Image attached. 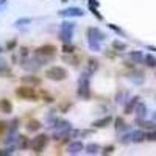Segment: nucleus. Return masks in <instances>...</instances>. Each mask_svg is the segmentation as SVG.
Here are the masks:
<instances>
[{"label":"nucleus","mask_w":156,"mask_h":156,"mask_svg":"<svg viewBox=\"0 0 156 156\" xmlns=\"http://www.w3.org/2000/svg\"><path fill=\"white\" fill-rule=\"evenodd\" d=\"M90 73L89 72H83V75L80 76L78 80V89H76V95L83 98V100H87L90 97Z\"/></svg>","instance_id":"nucleus-1"},{"label":"nucleus","mask_w":156,"mask_h":156,"mask_svg":"<svg viewBox=\"0 0 156 156\" xmlns=\"http://www.w3.org/2000/svg\"><path fill=\"white\" fill-rule=\"evenodd\" d=\"M103 41H105V34H103L98 28L90 27L87 30V44H89L90 50L98 51L100 50V42H103Z\"/></svg>","instance_id":"nucleus-2"},{"label":"nucleus","mask_w":156,"mask_h":156,"mask_svg":"<svg viewBox=\"0 0 156 156\" xmlns=\"http://www.w3.org/2000/svg\"><path fill=\"white\" fill-rule=\"evenodd\" d=\"M73 28H75V23L73 22H62L61 27H59V41L64 44V42H72V36H73Z\"/></svg>","instance_id":"nucleus-3"},{"label":"nucleus","mask_w":156,"mask_h":156,"mask_svg":"<svg viewBox=\"0 0 156 156\" xmlns=\"http://www.w3.org/2000/svg\"><path fill=\"white\" fill-rule=\"evenodd\" d=\"M45 76L51 81H62L67 78V70L61 66H51L45 70Z\"/></svg>","instance_id":"nucleus-4"},{"label":"nucleus","mask_w":156,"mask_h":156,"mask_svg":"<svg viewBox=\"0 0 156 156\" xmlns=\"http://www.w3.org/2000/svg\"><path fill=\"white\" fill-rule=\"evenodd\" d=\"M70 129H72V125L67 120H58L55 123V139H62L64 136H69Z\"/></svg>","instance_id":"nucleus-5"},{"label":"nucleus","mask_w":156,"mask_h":156,"mask_svg":"<svg viewBox=\"0 0 156 156\" xmlns=\"http://www.w3.org/2000/svg\"><path fill=\"white\" fill-rule=\"evenodd\" d=\"M47 144H48V136H47V134H37V136L30 142L31 150L36 151V153H41V151L45 148Z\"/></svg>","instance_id":"nucleus-6"},{"label":"nucleus","mask_w":156,"mask_h":156,"mask_svg":"<svg viewBox=\"0 0 156 156\" xmlns=\"http://www.w3.org/2000/svg\"><path fill=\"white\" fill-rule=\"evenodd\" d=\"M16 95L23 98V100H36L37 98V94H36V90L33 86H22V87H17L16 90Z\"/></svg>","instance_id":"nucleus-7"},{"label":"nucleus","mask_w":156,"mask_h":156,"mask_svg":"<svg viewBox=\"0 0 156 156\" xmlns=\"http://www.w3.org/2000/svg\"><path fill=\"white\" fill-rule=\"evenodd\" d=\"M59 16L62 17H81L84 14V11L81 8H76V6H70V8H66V9H62L58 12Z\"/></svg>","instance_id":"nucleus-8"},{"label":"nucleus","mask_w":156,"mask_h":156,"mask_svg":"<svg viewBox=\"0 0 156 156\" xmlns=\"http://www.w3.org/2000/svg\"><path fill=\"white\" fill-rule=\"evenodd\" d=\"M56 48L53 45H41L34 50V55H44V56H55Z\"/></svg>","instance_id":"nucleus-9"},{"label":"nucleus","mask_w":156,"mask_h":156,"mask_svg":"<svg viewBox=\"0 0 156 156\" xmlns=\"http://www.w3.org/2000/svg\"><path fill=\"white\" fill-rule=\"evenodd\" d=\"M20 64H22V67H23V69H27V70H30V72H34V70H37L39 67H41V64H39V62L36 61V58H34V56H33V59L23 58Z\"/></svg>","instance_id":"nucleus-10"},{"label":"nucleus","mask_w":156,"mask_h":156,"mask_svg":"<svg viewBox=\"0 0 156 156\" xmlns=\"http://www.w3.org/2000/svg\"><path fill=\"white\" fill-rule=\"evenodd\" d=\"M84 150V145L81 144V142H70V144L67 145V153L69 154H78V153H81Z\"/></svg>","instance_id":"nucleus-11"},{"label":"nucleus","mask_w":156,"mask_h":156,"mask_svg":"<svg viewBox=\"0 0 156 156\" xmlns=\"http://www.w3.org/2000/svg\"><path fill=\"white\" fill-rule=\"evenodd\" d=\"M20 81L23 84H30V86H39L41 84V78H37L34 75H27V76H22Z\"/></svg>","instance_id":"nucleus-12"},{"label":"nucleus","mask_w":156,"mask_h":156,"mask_svg":"<svg viewBox=\"0 0 156 156\" xmlns=\"http://www.w3.org/2000/svg\"><path fill=\"white\" fill-rule=\"evenodd\" d=\"M134 112H136V117H137V120L140 119H145V115H147V106L144 105V103H137L136 108H134Z\"/></svg>","instance_id":"nucleus-13"},{"label":"nucleus","mask_w":156,"mask_h":156,"mask_svg":"<svg viewBox=\"0 0 156 156\" xmlns=\"http://www.w3.org/2000/svg\"><path fill=\"white\" fill-rule=\"evenodd\" d=\"M0 112H3V114L12 112V105H11V101L8 98H2V100H0Z\"/></svg>","instance_id":"nucleus-14"},{"label":"nucleus","mask_w":156,"mask_h":156,"mask_svg":"<svg viewBox=\"0 0 156 156\" xmlns=\"http://www.w3.org/2000/svg\"><path fill=\"white\" fill-rule=\"evenodd\" d=\"M111 120H112V117L111 115H106V117H103V119H98V120L92 122V126L94 128H105L106 125L111 123Z\"/></svg>","instance_id":"nucleus-15"},{"label":"nucleus","mask_w":156,"mask_h":156,"mask_svg":"<svg viewBox=\"0 0 156 156\" xmlns=\"http://www.w3.org/2000/svg\"><path fill=\"white\" fill-rule=\"evenodd\" d=\"M97 69H98V61L94 59V58L87 59V62H86V72L94 73V72H97Z\"/></svg>","instance_id":"nucleus-16"},{"label":"nucleus","mask_w":156,"mask_h":156,"mask_svg":"<svg viewBox=\"0 0 156 156\" xmlns=\"http://www.w3.org/2000/svg\"><path fill=\"white\" fill-rule=\"evenodd\" d=\"M145 139H147V134L144 131H140V129L131 133V142H142V140H145Z\"/></svg>","instance_id":"nucleus-17"},{"label":"nucleus","mask_w":156,"mask_h":156,"mask_svg":"<svg viewBox=\"0 0 156 156\" xmlns=\"http://www.w3.org/2000/svg\"><path fill=\"white\" fill-rule=\"evenodd\" d=\"M139 103V97H134V98H131L128 101V105L125 106V114H131L133 111H134V108H136V105Z\"/></svg>","instance_id":"nucleus-18"},{"label":"nucleus","mask_w":156,"mask_h":156,"mask_svg":"<svg viewBox=\"0 0 156 156\" xmlns=\"http://www.w3.org/2000/svg\"><path fill=\"white\" fill-rule=\"evenodd\" d=\"M128 56H129V59H131L133 62H136V64L144 61V55H142V51H129Z\"/></svg>","instance_id":"nucleus-19"},{"label":"nucleus","mask_w":156,"mask_h":156,"mask_svg":"<svg viewBox=\"0 0 156 156\" xmlns=\"http://www.w3.org/2000/svg\"><path fill=\"white\" fill-rule=\"evenodd\" d=\"M84 150H86L87 154H97V153L100 151V145H98V144H94V142H92V144H87V145L84 147Z\"/></svg>","instance_id":"nucleus-20"},{"label":"nucleus","mask_w":156,"mask_h":156,"mask_svg":"<svg viewBox=\"0 0 156 156\" xmlns=\"http://www.w3.org/2000/svg\"><path fill=\"white\" fill-rule=\"evenodd\" d=\"M128 78L131 80L134 84H140L142 81H144V75H142L140 72H136V73H129L128 75Z\"/></svg>","instance_id":"nucleus-21"},{"label":"nucleus","mask_w":156,"mask_h":156,"mask_svg":"<svg viewBox=\"0 0 156 156\" xmlns=\"http://www.w3.org/2000/svg\"><path fill=\"white\" fill-rule=\"evenodd\" d=\"M41 126H42L41 122H37V120H30V122L27 123V129H28V131H37Z\"/></svg>","instance_id":"nucleus-22"},{"label":"nucleus","mask_w":156,"mask_h":156,"mask_svg":"<svg viewBox=\"0 0 156 156\" xmlns=\"http://www.w3.org/2000/svg\"><path fill=\"white\" fill-rule=\"evenodd\" d=\"M144 61H145V64H147L148 67H156V58L154 56L147 55V56H144Z\"/></svg>","instance_id":"nucleus-23"},{"label":"nucleus","mask_w":156,"mask_h":156,"mask_svg":"<svg viewBox=\"0 0 156 156\" xmlns=\"http://www.w3.org/2000/svg\"><path fill=\"white\" fill-rule=\"evenodd\" d=\"M115 129H117V131L126 129V125H125V122H123L122 117H117V119H115Z\"/></svg>","instance_id":"nucleus-24"},{"label":"nucleus","mask_w":156,"mask_h":156,"mask_svg":"<svg viewBox=\"0 0 156 156\" xmlns=\"http://www.w3.org/2000/svg\"><path fill=\"white\" fill-rule=\"evenodd\" d=\"M62 51H64L66 55H69V53H73V51H75V47H73L70 42H64V44H62Z\"/></svg>","instance_id":"nucleus-25"},{"label":"nucleus","mask_w":156,"mask_h":156,"mask_svg":"<svg viewBox=\"0 0 156 156\" xmlns=\"http://www.w3.org/2000/svg\"><path fill=\"white\" fill-rule=\"evenodd\" d=\"M17 140H19V147H20V148H27V147L30 145L28 139L25 137V136H17Z\"/></svg>","instance_id":"nucleus-26"},{"label":"nucleus","mask_w":156,"mask_h":156,"mask_svg":"<svg viewBox=\"0 0 156 156\" xmlns=\"http://www.w3.org/2000/svg\"><path fill=\"white\" fill-rule=\"evenodd\" d=\"M112 48H114V50L122 51V50H125V48H126V44H123V42H120V41H114V42H112Z\"/></svg>","instance_id":"nucleus-27"},{"label":"nucleus","mask_w":156,"mask_h":156,"mask_svg":"<svg viewBox=\"0 0 156 156\" xmlns=\"http://www.w3.org/2000/svg\"><path fill=\"white\" fill-rule=\"evenodd\" d=\"M31 20H33L31 17H23V19H17L14 25H16V27H20V25H27V23H31Z\"/></svg>","instance_id":"nucleus-28"},{"label":"nucleus","mask_w":156,"mask_h":156,"mask_svg":"<svg viewBox=\"0 0 156 156\" xmlns=\"http://www.w3.org/2000/svg\"><path fill=\"white\" fill-rule=\"evenodd\" d=\"M89 9L92 11V14H94V16H95V17H97L98 20H103V16L100 14V12H98V9H97V8H95L94 5H89Z\"/></svg>","instance_id":"nucleus-29"},{"label":"nucleus","mask_w":156,"mask_h":156,"mask_svg":"<svg viewBox=\"0 0 156 156\" xmlns=\"http://www.w3.org/2000/svg\"><path fill=\"white\" fill-rule=\"evenodd\" d=\"M62 59L67 61V64H73V66H76V64H78V62H76V58H73V56H67V55H66Z\"/></svg>","instance_id":"nucleus-30"},{"label":"nucleus","mask_w":156,"mask_h":156,"mask_svg":"<svg viewBox=\"0 0 156 156\" xmlns=\"http://www.w3.org/2000/svg\"><path fill=\"white\" fill-rule=\"evenodd\" d=\"M112 151H114V147H112V145H108V147L103 148L101 154H109V153H112Z\"/></svg>","instance_id":"nucleus-31"},{"label":"nucleus","mask_w":156,"mask_h":156,"mask_svg":"<svg viewBox=\"0 0 156 156\" xmlns=\"http://www.w3.org/2000/svg\"><path fill=\"white\" fill-rule=\"evenodd\" d=\"M147 139L148 140H156V129H153V131H150L147 134Z\"/></svg>","instance_id":"nucleus-32"},{"label":"nucleus","mask_w":156,"mask_h":156,"mask_svg":"<svg viewBox=\"0 0 156 156\" xmlns=\"http://www.w3.org/2000/svg\"><path fill=\"white\" fill-rule=\"evenodd\" d=\"M5 69H6V61L0 58V72H3Z\"/></svg>","instance_id":"nucleus-33"},{"label":"nucleus","mask_w":156,"mask_h":156,"mask_svg":"<svg viewBox=\"0 0 156 156\" xmlns=\"http://www.w3.org/2000/svg\"><path fill=\"white\" fill-rule=\"evenodd\" d=\"M42 97H44V100H45V101H48V103H51V101H53V97H51V95H48V94H45V92L42 94Z\"/></svg>","instance_id":"nucleus-34"},{"label":"nucleus","mask_w":156,"mask_h":156,"mask_svg":"<svg viewBox=\"0 0 156 156\" xmlns=\"http://www.w3.org/2000/svg\"><path fill=\"white\" fill-rule=\"evenodd\" d=\"M108 27H109L111 30H114V31H117V33H122V30H120V28H117V27H115V25H114V23H109V25H108Z\"/></svg>","instance_id":"nucleus-35"},{"label":"nucleus","mask_w":156,"mask_h":156,"mask_svg":"<svg viewBox=\"0 0 156 156\" xmlns=\"http://www.w3.org/2000/svg\"><path fill=\"white\" fill-rule=\"evenodd\" d=\"M5 128H6V123H5V122H2V120H0V133H2V131H3Z\"/></svg>","instance_id":"nucleus-36"},{"label":"nucleus","mask_w":156,"mask_h":156,"mask_svg":"<svg viewBox=\"0 0 156 156\" xmlns=\"http://www.w3.org/2000/svg\"><path fill=\"white\" fill-rule=\"evenodd\" d=\"M89 5H94V6L98 8V2H97V0H89Z\"/></svg>","instance_id":"nucleus-37"},{"label":"nucleus","mask_w":156,"mask_h":156,"mask_svg":"<svg viewBox=\"0 0 156 156\" xmlns=\"http://www.w3.org/2000/svg\"><path fill=\"white\" fill-rule=\"evenodd\" d=\"M14 45H16V42H14V41H12V42H8V50L14 48Z\"/></svg>","instance_id":"nucleus-38"},{"label":"nucleus","mask_w":156,"mask_h":156,"mask_svg":"<svg viewBox=\"0 0 156 156\" xmlns=\"http://www.w3.org/2000/svg\"><path fill=\"white\" fill-rule=\"evenodd\" d=\"M6 5V0H0V8H3Z\"/></svg>","instance_id":"nucleus-39"},{"label":"nucleus","mask_w":156,"mask_h":156,"mask_svg":"<svg viewBox=\"0 0 156 156\" xmlns=\"http://www.w3.org/2000/svg\"><path fill=\"white\" fill-rule=\"evenodd\" d=\"M2 51H3V50H2V47H0V53H2Z\"/></svg>","instance_id":"nucleus-40"}]
</instances>
